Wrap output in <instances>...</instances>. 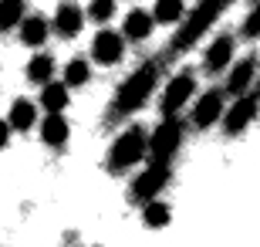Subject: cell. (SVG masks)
<instances>
[{
  "instance_id": "cell-1",
  "label": "cell",
  "mask_w": 260,
  "mask_h": 247,
  "mask_svg": "<svg viewBox=\"0 0 260 247\" xmlns=\"http://www.w3.org/2000/svg\"><path fill=\"white\" fill-rule=\"evenodd\" d=\"M230 4H233V0H203V4L193 10V14H189V17L183 14V28L176 31V38H173V44H169V48H173V51H189L196 41H200L203 34L216 24V17H220Z\"/></svg>"
},
{
  "instance_id": "cell-2",
  "label": "cell",
  "mask_w": 260,
  "mask_h": 247,
  "mask_svg": "<svg viewBox=\"0 0 260 247\" xmlns=\"http://www.w3.org/2000/svg\"><path fill=\"white\" fill-rule=\"evenodd\" d=\"M155 81H159V65L145 61L139 71H132V75L125 78V85L118 88L115 108H118V112H135V108H142V105L149 102V95H152Z\"/></svg>"
},
{
  "instance_id": "cell-3",
  "label": "cell",
  "mask_w": 260,
  "mask_h": 247,
  "mask_svg": "<svg viewBox=\"0 0 260 247\" xmlns=\"http://www.w3.org/2000/svg\"><path fill=\"white\" fill-rule=\"evenodd\" d=\"M142 156H145V132L139 129V125H132V129H125V132H122L115 143H112L108 166L118 173V170H128V166H135Z\"/></svg>"
},
{
  "instance_id": "cell-4",
  "label": "cell",
  "mask_w": 260,
  "mask_h": 247,
  "mask_svg": "<svg viewBox=\"0 0 260 247\" xmlns=\"http://www.w3.org/2000/svg\"><path fill=\"white\" fill-rule=\"evenodd\" d=\"M179 143H183V125L176 115H166V122L145 139V149H149L152 162H169V156H176Z\"/></svg>"
},
{
  "instance_id": "cell-5",
  "label": "cell",
  "mask_w": 260,
  "mask_h": 247,
  "mask_svg": "<svg viewBox=\"0 0 260 247\" xmlns=\"http://www.w3.org/2000/svg\"><path fill=\"white\" fill-rule=\"evenodd\" d=\"M169 183V166L166 162H152L145 173H139L132 183V200L145 203V200H152L155 193H162V186Z\"/></svg>"
},
{
  "instance_id": "cell-6",
  "label": "cell",
  "mask_w": 260,
  "mask_h": 247,
  "mask_svg": "<svg viewBox=\"0 0 260 247\" xmlns=\"http://www.w3.org/2000/svg\"><path fill=\"white\" fill-rule=\"evenodd\" d=\"M122 54H125V38L118 34V31H98L95 41H91V58H95L98 65H115V61H122Z\"/></svg>"
},
{
  "instance_id": "cell-7",
  "label": "cell",
  "mask_w": 260,
  "mask_h": 247,
  "mask_svg": "<svg viewBox=\"0 0 260 247\" xmlns=\"http://www.w3.org/2000/svg\"><path fill=\"white\" fill-rule=\"evenodd\" d=\"M193 92H196L193 75H176L162 92V115H176L189 98H193Z\"/></svg>"
},
{
  "instance_id": "cell-8",
  "label": "cell",
  "mask_w": 260,
  "mask_h": 247,
  "mask_svg": "<svg viewBox=\"0 0 260 247\" xmlns=\"http://www.w3.org/2000/svg\"><path fill=\"white\" fill-rule=\"evenodd\" d=\"M257 115V95H237V102L230 105V112L226 115H220L223 119V129L226 132H243L247 125H250V119Z\"/></svg>"
},
{
  "instance_id": "cell-9",
  "label": "cell",
  "mask_w": 260,
  "mask_h": 247,
  "mask_svg": "<svg viewBox=\"0 0 260 247\" xmlns=\"http://www.w3.org/2000/svg\"><path fill=\"white\" fill-rule=\"evenodd\" d=\"M81 24H85L81 7L68 0V4H61V7H58V14H54V24H51V28H54L61 38L68 41V38H78V34H81Z\"/></svg>"
},
{
  "instance_id": "cell-10",
  "label": "cell",
  "mask_w": 260,
  "mask_h": 247,
  "mask_svg": "<svg viewBox=\"0 0 260 247\" xmlns=\"http://www.w3.org/2000/svg\"><path fill=\"white\" fill-rule=\"evenodd\" d=\"M220 115H223V92H206L193 105V125H200V129H210Z\"/></svg>"
},
{
  "instance_id": "cell-11",
  "label": "cell",
  "mask_w": 260,
  "mask_h": 247,
  "mask_svg": "<svg viewBox=\"0 0 260 247\" xmlns=\"http://www.w3.org/2000/svg\"><path fill=\"white\" fill-rule=\"evenodd\" d=\"M20 41L27 44V48H41L44 41H48V34H51V24H48V17H41V14H34V17H20Z\"/></svg>"
},
{
  "instance_id": "cell-12",
  "label": "cell",
  "mask_w": 260,
  "mask_h": 247,
  "mask_svg": "<svg viewBox=\"0 0 260 247\" xmlns=\"http://www.w3.org/2000/svg\"><path fill=\"white\" fill-rule=\"evenodd\" d=\"M233 48H237V41L230 38V34H220V38L210 44V51H206V71H223V68L230 65V58H233Z\"/></svg>"
},
{
  "instance_id": "cell-13",
  "label": "cell",
  "mask_w": 260,
  "mask_h": 247,
  "mask_svg": "<svg viewBox=\"0 0 260 247\" xmlns=\"http://www.w3.org/2000/svg\"><path fill=\"white\" fill-rule=\"evenodd\" d=\"M152 14H149V10H128L125 14V24H122V31H125V38L128 41H145L149 38V34H152Z\"/></svg>"
},
{
  "instance_id": "cell-14",
  "label": "cell",
  "mask_w": 260,
  "mask_h": 247,
  "mask_svg": "<svg viewBox=\"0 0 260 247\" xmlns=\"http://www.w3.org/2000/svg\"><path fill=\"white\" fill-rule=\"evenodd\" d=\"M253 75H257V61H253V58H243L240 65L230 71V78H226V92H230V95H243V92L253 85Z\"/></svg>"
},
{
  "instance_id": "cell-15",
  "label": "cell",
  "mask_w": 260,
  "mask_h": 247,
  "mask_svg": "<svg viewBox=\"0 0 260 247\" xmlns=\"http://www.w3.org/2000/svg\"><path fill=\"white\" fill-rule=\"evenodd\" d=\"M71 129H68V119L61 112H48V119L41 122V139L48 146H64Z\"/></svg>"
},
{
  "instance_id": "cell-16",
  "label": "cell",
  "mask_w": 260,
  "mask_h": 247,
  "mask_svg": "<svg viewBox=\"0 0 260 247\" xmlns=\"http://www.w3.org/2000/svg\"><path fill=\"white\" fill-rule=\"evenodd\" d=\"M41 105H44V108H48V112H64L68 108V85L64 81H44V88H41Z\"/></svg>"
},
{
  "instance_id": "cell-17",
  "label": "cell",
  "mask_w": 260,
  "mask_h": 247,
  "mask_svg": "<svg viewBox=\"0 0 260 247\" xmlns=\"http://www.w3.org/2000/svg\"><path fill=\"white\" fill-rule=\"evenodd\" d=\"M34 119H38V112H34V102H27V98H17V102L10 105L7 125H10V129H17V132H27L30 125H34Z\"/></svg>"
},
{
  "instance_id": "cell-18",
  "label": "cell",
  "mask_w": 260,
  "mask_h": 247,
  "mask_svg": "<svg viewBox=\"0 0 260 247\" xmlns=\"http://www.w3.org/2000/svg\"><path fill=\"white\" fill-rule=\"evenodd\" d=\"M51 75H54V58L51 54H34L27 61V78L34 81V85H44Z\"/></svg>"
},
{
  "instance_id": "cell-19",
  "label": "cell",
  "mask_w": 260,
  "mask_h": 247,
  "mask_svg": "<svg viewBox=\"0 0 260 247\" xmlns=\"http://www.w3.org/2000/svg\"><path fill=\"white\" fill-rule=\"evenodd\" d=\"M169 207H166L162 200H145V210H142V220H145V227H166L169 224Z\"/></svg>"
},
{
  "instance_id": "cell-20",
  "label": "cell",
  "mask_w": 260,
  "mask_h": 247,
  "mask_svg": "<svg viewBox=\"0 0 260 247\" xmlns=\"http://www.w3.org/2000/svg\"><path fill=\"white\" fill-rule=\"evenodd\" d=\"M183 14H186L183 0H155L152 20H162V24H176V20H183Z\"/></svg>"
},
{
  "instance_id": "cell-21",
  "label": "cell",
  "mask_w": 260,
  "mask_h": 247,
  "mask_svg": "<svg viewBox=\"0 0 260 247\" xmlns=\"http://www.w3.org/2000/svg\"><path fill=\"white\" fill-rule=\"evenodd\" d=\"M88 75H91V65H88L85 58H71L64 68V85L68 88H81L88 81Z\"/></svg>"
},
{
  "instance_id": "cell-22",
  "label": "cell",
  "mask_w": 260,
  "mask_h": 247,
  "mask_svg": "<svg viewBox=\"0 0 260 247\" xmlns=\"http://www.w3.org/2000/svg\"><path fill=\"white\" fill-rule=\"evenodd\" d=\"M24 17V0H0V31H14Z\"/></svg>"
},
{
  "instance_id": "cell-23",
  "label": "cell",
  "mask_w": 260,
  "mask_h": 247,
  "mask_svg": "<svg viewBox=\"0 0 260 247\" xmlns=\"http://www.w3.org/2000/svg\"><path fill=\"white\" fill-rule=\"evenodd\" d=\"M112 14H115V0H91V4H88V17L98 20V24L108 20Z\"/></svg>"
},
{
  "instance_id": "cell-24",
  "label": "cell",
  "mask_w": 260,
  "mask_h": 247,
  "mask_svg": "<svg viewBox=\"0 0 260 247\" xmlns=\"http://www.w3.org/2000/svg\"><path fill=\"white\" fill-rule=\"evenodd\" d=\"M243 38H260V0H257V7L247 14V20H243Z\"/></svg>"
},
{
  "instance_id": "cell-25",
  "label": "cell",
  "mask_w": 260,
  "mask_h": 247,
  "mask_svg": "<svg viewBox=\"0 0 260 247\" xmlns=\"http://www.w3.org/2000/svg\"><path fill=\"white\" fill-rule=\"evenodd\" d=\"M7 139H10V125H7V122H0V149L7 146Z\"/></svg>"
},
{
  "instance_id": "cell-26",
  "label": "cell",
  "mask_w": 260,
  "mask_h": 247,
  "mask_svg": "<svg viewBox=\"0 0 260 247\" xmlns=\"http://www.w3.org/2000/svg\"><path fill=\"white\" fill-rule=\"evenodd\" d=\"M257 95H260V81H257Z\"/></svg>"
}]
</instances>
